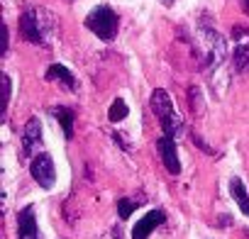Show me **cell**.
Segmentation results:
<instances>
[{
	"mask_svg": "<svg viewBox=\"0 0 249 239\" xmlns=\"http://www.w3.org/2000/svg\"><path fill=\"white\" fill-rule=\"evenodd\" d=\"M42 149V125H39V117H30L27 125L22 130V159H35Z\"/></svg>",
	"mask_w": 249,
	"mask_h": 239,
	"instance_id": "5b68a950",
	"label": "cell"
},
{
	"mask_svg": "<svg viewBox=\"0 0 249 239\" xmlns=\"http://www.w3.org/2000/svg\"><path fill=\"white\" fill-rule=\"evenodd\" d=\"M149 105H152V112L157 115V120L161 122L164 135L171 137V139H178L181 132H183V120H181V115L176 112V107H174L169 93H166L164 88H157V90L152 93V98H149Z\"/></svg>",
	"mask_w": 249,
	"mask_h": 239,
	"instance_id": "7a4b0ae2",
	"label": "cell"
},
{
	"mask_svg": "<svg viewBox=\"0 0 249 239\" xmlns=\"http://www.w3.org/2000/svg\"><path fill=\"white\" fill-rule=\"evenodd\" d=\"M140 205H142L140 200H132V198H120V200H117V215H120V220H130V215H132Z\"/></svg>",
	"mask_w": 249,
	"mask_h": 239,
	"instance_id": "5bb4252c",
	"label": "cell"
},
{
	"mask_svg": "<svg viewBox=\"0 0 249 239\" xmlns=\"http://www.w3.org/2000/svg\"><path fill=\"white\" fill-rule=\"evenodd\" d=\"M230 195L234 198V203L239 205V210L249 217V195H247L244 183H242L239 178H232V181H230Z\"/></svg>",
	"mask_w": 249,
	"mask_h": 239,
	"instance_id": "8fae6325",
	"label": "cell"
},
{
	"mask_svg": "<svg viewBox=\"0 0 249 239\" xmlns=\"http://www.w3.org/2000/svg\"><path fill=\"white\" fill-rule=\"evenodd\" d=\"M193 142H196V144H198V147H200V149H203L205 154H215V152H213V149H210V147H208V144H205V142L200 139V137H196V135H193Z\"/></svg>",
	"mask_w": 249,
	"mask_h": 239,
	"instance_id": "2e32d148",
	"label": "cell"
},
{
	"mask_svg": "<svg viewBox=\"0 0 249 239\" xmlns=\"http://www.w3.org/2000/svg\"><path fill=\"white\" fill-rule=\"evenodd\" d=\"M157 152H159V156H161L166 171L174 173V176H178V173H181V161H178V152H176V139L161 135V137L157 139Z\"/></svg>",
	"mask_w": 249,
	"mask_h": 239,
	"instance_id": "8992f818",
	"label": "cell"
},
{
	"mask_svg": "<svg viewBox=\"0 0 249 239\" xmlns=\"http://www.w3.org/2000/svg\"><path fill=\"white\" fill-rule=\"evenodd\" d=\"M47 81H59V83H64L69 90H76V78H73V73H71L66 66H61V64H52V66L47 68Z\"/></svg>",
	"mask_w": 249,
	"mask_h": 239,
	"instance_id": "30bf717a",
	"label": "cell"
},
{
	"mask_svg": "<svg viewBox=\"0 0 249 239\" xmlns=\"http://www.w3.org/2000/svg\"><path fill=\"white\" fill-rule=\"evenodd\" d=\"M127 115H130L127 102H124L122 98L112 100V105H110V110H107V120H110V122H122V120L127 117Z\"/></svg>",
	"mask_w": 249,
	"mask_h": 239,
	"instance_id": "7c38bea8",
	"label": "cell"
},
{
	"mask_svg": "<svg viewBox=\"0 0 249 239\" xmlns=\"http://www.w3.org/2000/svg\"><path fill=\"white\" fill-rule=\"evenodd\" d=\"M52 115L59 120V125L64 130V137L66 139H73V122H76V112L71 107H64V105H56L52 107Z\"/></svg>",
	"mask_w": 249,
	"mask_h": 239,
	"instance_id": "9c48e42d",
	"label": "cell"
},
{
	"mask_svg": "<svg viewBox=\"0 0 249 239\" xmlns=\"http://www.w3.org/2000/svg\"><path fill=\"white\" fill-rule=\"evenodd\" d=\"M232 61H234V68H237V71H249V42L234 47Z\"/></svg>",
	"mask_w": 249,
	"mask_h": 239,
	"instance_id": "4fadbf2b",
	"label": "cell"
},
{
	"mask_svg": "<svg viewBox=\"0 0 249 239\" xmlns=\"http://www.w3.org/2000/svg\"><path fill=\"white\" fill-rule=\"evenodd\" d=\"M242 8H244V13H249V0H242Z\"/></svg>",
	"mask_w": 249,
	"mask_h": 239,
	"instance_id": "e0dca14e",
	"label": "cell"
},
{
	"mask_svg": "<svg viewBox=\"0 0 249 239\" xmlns=\"http://www.w3.org/2000/svg\"><path fill=\"white\" fill-rule=\"evenodd\" d=\"M164 222H166V212H164V210H152V212H147V215L135 224L132 239H149V234H152L157 227H161Z\"/></svg>",
	"mask_w": 249,
	"mask_h": 239,
	"instance_id": "52a82bcc",
	"label": "cell"
},
{
	"mask_svg": "<svg viewBox=\"0 0 249 239\" xmlns=\"http://www.w3.org/2000/svg\"><path fill=\"white\" fill-rule=\"evenodd\" d=\"M30 173H32V178L39 183V188H44V190H52L54 188V183H56V169H54V159L49 156V154H37L35 159H32V164H30Z\"/></svg>",
	"mask_w": 249,
	"mask_h": 239,
	"instance_id": "277c9868",
	"label": "cell"
},
{
	"mask_svg": "<svg viewBox=\"0 0 249 239\" xmlns=\"http://www.w3.org/2000/svg\"><path fill=\"white\" fill-rule=\"evenodd\" d=\"M161 3H164V5L169 8V5H174V0H161Z\"/></svg>",
	"mask_w": 249,
	"mask_h": 239,
	"instance_id": "ac0fdd59",
	"label": "cell"
},
{
	"mask_svg": "<svg viewBox=\"0 0 249 239\" xmlns=\"http://www.w3.org/2000/svg\"><path fill=\"white\" fill-rule=\"evenodd\" d=\"M247 34H249V27H244V25H234L232 27V39H242Z\"/></svg>",
	"mask_w": 249,
	"mask_h": 239,
	"instance_id": "9a60e30c",
	"label": "cell"
},
{
	"mask_svg": "<svg viewBox=\"0 0 249 239\" xmlns=\"http://www.w3.org/2000/svg\"><path fill=\"white\" fill-rule=\"evenodd\" d=\"M20 34L22 39H27L30 44H39V47H47L49 44V37L54 32V17L52 13L47 10H25L20 15Z\"/></svg>",
	"mask_w": 249,
	"mask_h": 239,
	"instance_id": "6da1fadb",
	"label": "cell"
},
{
	"mask_svg": "<svg viewBox=\"0 0 249 239\" xmlns=\"http://www.w3.org/2000/svg\"><path fill=\"white\" fill-rule=\"evenodd\" d=\"M18 239H39V227L32 205H25L18 212Z\"/></svg>",
	"mask_w": 249,
	"mask_h": 239,
	"instance_id": "ba28073f",
	"label": "cell"
},
{
	"mask_svg": "<svg viewBox=\"0 0 249 239\" xmlns=\"http://www.w3.org/2000/svg\"><path fill=\"white\" fill-rule=\"evenodd\" d=\"M117 25H120V20H117L115 10L107 8V5H98V8H93L90 15L86 17V27H88L98 39H103V42H112V39H115V34H117Z\"/></svg>",
	"mask_w": 249,
	"mask_h": 239,
	"instance_id": "3957f363",
	"label": "cell"
}]
</instances>
